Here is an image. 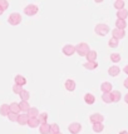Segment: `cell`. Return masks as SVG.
<instances>
[{
  "mask_svg": "<svg viewBox=\"0 0 128 134\" xmlns=\"http://www.w3.org/2000/svg\"><path fill=\"white\" fill-rule=\"evenodd\" d=\"M89 52H90V49L87 43H79L76 45V53H78L79 57H86Z\"/></svg>",
  "mask_w": 128,
  "mask_h": 134,
  "instance_id": "obj_1",
  "label": "cell"
},
{
  "mask_svg": "<svg viewBox=\"0 0 128 134\" xmlns=\"http://www.w3.org/2000/svg\"><path fill=\"white\" fill-rule=\"evenodd\" d=\"M94 31L99 36H105V35L109 33V26L107 24H97L95 28H94Z\"/></svg>",
  "mask_w": 128,
  "mask_h": 134,
  "instance_id": "obj_2",
  "label": "cell"
},
{
  "mask_svg": "<svg viewBox=\"0 0 128 134\" xmlns=\"http://www.w3.org/2000/svg\"><path fill=\"white\" fill-rule=\"evenodd\" d=\"M8 23L10 24V25H19V24L22 23V15L19 14V13H12L9 18H8Z\"/></svg>",
  "mask_w": 128,
  "mask_h": 134,
  "instance_id": "obj_3",
  "label": "cell"
},
{
  "mask_svg": "<svg viewBox=\"0 0 128 134\" xmlns=\"http://www.w3.org/2000/svg\"><path fill=\"white\" fill-rule=\"evenodd\" d=\"M38 12H39V8L35 5V4H28V5L24 8V14L28 15V16H34Z\"/></svg>",
  "mask_w": 128,
  "mask_h": 134,
  "instance_id": "obj_4",
  "label": "cell"
},
{
  "mask_svg": "<svg viewBox=\"0 0 128 134\" xmlns=\"http://www.w3.org/2000/svg\"><path fill=\"white\" fill-rule=\"evenodd\" d=\"M76 53V45H72V44H65L63 47V54L67 57H72L73 54Z\"/></svg>",
  "mask_w": 128,
  "mask_h": 134,
  "instance_id": "obj_5",
  "label": "cell"
},
{
  "mask_svg": "<svg viewBox=\"0 0 128 134\" xmlns=\"http://www.w3.org/2000/svg\"><path fill=\"white\" fill-rule=\"evenodd\" d=\"M68 130L72 134H78V133H81L82 125L79 123H70L69 125H68Z\"/></svg>",
  "mask_w": 128,
  "mask_h": 134,
  "instance_id": "obj_6",
  "label": "cell"
},
{
  "mask_svg": "<svg viewBox=\"0 0 128 134\" xmlns=\"http://www.w3.org/2000/svg\"><path fill=\"white\" fill-rule=\"evenodd\" d=\"M103 120H104V117H103L102 114H99V113H94V114H92V115L89 117V122L92 123V124L103 123Z\"/></svg>",
  "mask_w": 128,
  "mask_h": 134,
  "instance_id": "obj_7",
  "label": "cell"
},
{
  "mask_svg": "<svg viewBox=\"0 0 128 134\" xmlns=\"http://www.w3.org/2000/svg\"><path fill=\"white\" fill-rule=\"evenodd\" d=\"M112 36L113 38H116V39H123L124 36H126V31L124 29H118V28H114V29L112 30Z\"/></svg>",
  "mask_w": 128,
  "mask_h": 134,
  "instance_id": "obj_8",
  "label": "cell"
},
{
  "mask_svg": "<svg viewBox=\"0 0 128 134\" xmlns=\"http://www.w3.org/2000/svg\"><path fill=\"white\" fill-rule=\"evenodd\" d=\"M28 122H29V115H28V113H22V114H19L18 123H19L20 125H28Z\"/></svg>",
  "mask_w": 128,
  "mask_h": 134,
  "instance_id": "obj_9",
  "label": "cell"
},
{
  "mask_svg": "<svg viewBox=\"0 0 128 134\" xmlns=\"http://www.w3.org/2000/svg\"><path fill=\"white\" fill-rule=\"evenodd\" d=\"M64 87H65V89L68 92H74L76 90V82L72 80V79H68V80H65V83H64Z\"/></svg>",
  "mask_w": 128,
  "mask_h": 134,
  "instance_id": "obj_10",
  "label": "cell"
},
{
  "mask_svg": "<svg viewBox=\"0 0 128 134\" xmlns=\"http://www.w3.org/2000/svg\"><path fill=\"white\" fill-rule=\"evenodd\" d=\"M39 132L40 134H50V124L49 123H43L39 125Z\"/></svg>",
  "mask_w": 128,
  "mask_h": 134,
  "instance_id": "obj_11",
  "label": "cell"
},
{
  "mask_svg": "<svg viewBox=\"0 0 128 134\" xmlns=\"http://www.w3.org/2000/svg\"><path fill=\"white\" fill-rule=\"evenodd\" d=\"M119 73H121V69L117 65H112V66H109V69H108V74L111 76H118Z\"/></svg>",
  "mask_w": 128,
  "mask_h": 134,
  "instance_id": "obj_12",
  "label": "cell"
},
{
  "mask_svg": "<svg viewBox=\"0 0 128 134\" xmlns=\"http://www.w3.org/2000/svg\"><path fill=\"white\" fill-rule=\"evenodd\" d=\"M9 113H10V107H9V104H1L0 105V115L8 117Z\"/></svg>",
  "mask_w": 128,
  "mask_h": 134,
  "instance_id": "obj_13",
  "label": "cell"
},
{
  "mask_svg": "<svg viewBox=\"0 0 128 134\" xmlns=\"http://www.w3.org/2000/svg\"><path fill=\"white\" fill-rule=\"evenodd\" d=\"M112 84L109 82H104L100 84V90L103 92V93H112Z\"/></svg>",
  "mask_w": 128,
  "mask_h": 134,
  "instance_id": "obj_14",
  "label": "cell"
},
{
  "mask_svg": "<svg viewBox=\"0 0 128 134\" xmlns=\"http://www.w3.org/2000/svg\"><path fill=\"white\" fill-rule=\"evenodd\" d=\"M19 105H20V110H22V113H28L29 109L31 108L29 105V102H28V100H22V102L19 103Z\"/></svg>",
  "mask_w": 128,
  "mask_h": 134,
  "instance_id": "obj_15",
  "label": "cell"
},
{
  "mask_svg": "<svg viewBox=\"0 0 128 134\" xmlns=\"http://www.w3.org/2000/svg\"><path fill=\"white\" fill-rule=\"evenodd\" d=\"M14 83H15V84H18V85H22V87H24V85L26 84V79H25L23 75L18 74V75H15V78H14Z\"/></svg>",
  "mask_w": 128,
  "mask_h": 134,
  "instance_id": "obj_16",
  "label": "cell"
},
{
  "mask_svg": "<svg viewBox=\"0 0 128 134\" xmlns=\"http://www.w3.org/2000/svg\"><path fill=\"white\" fill-rule=\"evenodd\" d=\"M28 125H29V128H39L40 122H39V119H38V118H29Z\"/></svg>",
  "mask_w": 128,
  "mask_h": 134,
  "instance_id": "obj_17",
  "label": "cell"
},
{
  "mask_svg": "<svg viewBox=\"0 0 128 134\" xmlns=\"http://www.w3.org/2000/svg\"><path fill=\"white\" fill-rule=\"evenodd\" d=\"M84 102H86L88 105H92V104H94V102H95V97H94L92 93H87L84 95Z\"/></svg>",
  "mask_w": 128,
  "mask_h": 134,
  "instance_id": "obj_18",
  "label": "cell"
},
{
  "mask_svg": "<svg viewBox=\"0 0 128 134\" xmlns=\"http://www.w3.org/2000/svg\"><path fill=\"white\" fill-rule=\"evenodd\" d=\"M83 66L88 70H94L98 68V63H97V62H87V63L83 64Z\"/></svg>",
  "mask_w": 128,
  "mask_h": 134,
  "instance_id": "obj_19",
  "label": "cell"
},
{
  "mask_svg": "<svg viewBox=\"0 0 128 134\" xmlns=\"http://www.w3.org/2000/svg\"><path fill=\"white\" fill-rule=\"evenodd\" d=\"M102 100H103L104 103H107V104L113 103V95H112V93H103V95H102Z\"/></svg>",
  "mask_w": 128,
  "mask_h": 134,
  "instance_id": "obj_20",
  "label": "cell"
},
{
  "mask_svg": "<svg viewBox=\"0 0 128 134\" xmlns=\"http://www.w3.org/2000/svg\"><path fill=\"white\" fill-rule=\"evenodd\" d=\"M9 107H10V111H13V113H17V114H20V105H19V103H15V102H13V103H10L9 104Z\"/></svg>",
  "mask_w": 128,
  "mask_h": 134,
  "instance_id": "obj_21",
  "label": "cell"
},
{
  "mask_svg": "<svg viewBox=\"0 0 128 134\" xmlns=\"http://www.w3.org/2000/svg\"><path fill=\"white\" fill-rule=\"evenodd\" d=\"M39 110H38V108H34V107H31L29 109V111H28V115H29V118H38L39 117Z\"/></svg>",
  "mask_w": 128,
  "mask_h": 134,
  "instance_id": "obj_22",
  "label": "cell"
},
{
  "mask_svg": "<svg viewBox=\"0 0 128 134\" xmlns=\"http://www.w3.org/2000/svg\"><path fill=\"white\" fill-rule=\"evenodd\" d=\"M128 16V10L127 9H121V10H117V18L118 19H124Z\"/></svg>",
  "mask_w": 128,
  "mask_h": 134,
  "instance_id": "obj_23",
  "label": "cell"
},
{
  "mask_svg": "<svg viewBox=\"0 0 128 134\" xmlns=\"http://www.w3.org/2000/svg\"><path fill=\"white\" fill-rule=\"evenodd\" d=\"M116 28H118V29H124V28H127L126 20H124V19H117L116 20Z\"/></svg>",
  "mask_w": 128,
  "mask_h": 134,
  "instance_id": "obj_24",
  "label": "cell"
},
{
  "mask_svg": "<svg viewBox=\"0 0 128 134\" xmlns=\"http://www.w3.org/2000/svg\"><path fill=\"white\" fill-rule=\"evenodd\" d=\"M86 58H87V62H95V59H97V52L90 50V52L86 55Z\"/></svg>",
  "mask_w": 128,
  "mask_h": 134,
  "instance_id": "obj_25",
  "label": "cell"
},
{
  "mask_svg": "<svg viewBox=\"0 0 128 134\" xmlns=\"http://www.w3.org/2000/svg\"><path fill=\"white\" fill-rule=\"evenodd\" d=\"M104 130V125L103 123H97V124H93V132L95 133H102Z\"/></svg>",
  "mask_w": 128,
  "mask_h": 134,
  "instance_id": "obj_26",
  "label": "cell"
},
{
  "mask_svg": "<svg viewBox=\"0 0 128 134\" xmlns=\"http://www.w3.org/2000/svg\"><path fill=\"white\" fill-rule=\"evenodd\" d=\"M112 95H113V103L119 102L121 97H122V94H121V92H119V90H112Z\"/></svg>",
  "mask_w": 128,
  "mask_h": 134,
  "instance_id": "obj_27",
  "label": "cell"
},
{
  "mask_svg": "<svg viewBox=\"0 0 128 134\" xmlns=\"http://www.w3.org/2000/svg\"><path fill=\"white\" fill-rule=\"evenodd\" d=\"M19 97L22 98V100H29V98H30V93L28 92V90L23 89V92L19 94Z\"/></svg>",
  "mask_w": 128,
  "mask_h": 134,
  "instance_id": "obj_28",
  "label": "cell"
},
{
  "mask_svg": "<svg viewBox=\"0 0 128 134\" xmlns=\"http://www.w3.org/2000/svg\"><path fill=\"white\" fill-rule=\"evenodd\" d=\"M109 59H111L113 63H118V62H121V55H119L118 53H112Z\"/></svg>",
  "mask_w": 128,
  "mask_h": 134,
  "instance_id": "obj_29",
  "label": "cell"
},
{
  "mask_svg": "<svg viewBox=\"0 0 128 134\" xmlns=\"http://www.w3.org/2000/svg\"><path fill=\"white\" fill-rule=\"evenodd\" d=\"M118 43H119L118 39H116V38H111L109 41H108V47L109 48H117L118 47Z\"/></svg>",
  "mask_w": 128,
  "mask_h": 134,
  "instance_id": "obj_30",
  "label": "cell"
},
{
  "mask_svg": "<svg viewBox=\"0 0 128 134\" xmlns=\"http://www.w3.org/2000/svg\"><path fill=\"white\" fill-rule=\"evenodd\" d=\"M38 119H39V122H40V124H43V123H48V113H40L39 114V117H38Z\"/></svg>",
  "mask_w": 128,
  "mask_h": 134,
  "instance_id": "obj_31",
  "label": "cell"
},
{
  "mask_svg": "<svg viewBox=\"0 0 128 134\" xmlns=\"http://www.w3.org/2000/svg\"><path fill=\"white\" fill-rule=\"evenodd\" d=\"M59 132H60V130H59V125L57 123L50 124V134H57V133H59Z\"/></svg>",
  "mask_w": 128,
  "mask_h": 134,
  "instance_id": "obj_32",
  "label": "cell"
},
{
  "mask_svg": "<svg viewBox=\"0 0 128 134\" xmlns=\"http://www.w3.org/2000/svg\"><path fill=\"white\" fill-rule=\"evenodd\" d=\"M114 8H116L117 10L124 9V1H123V0H116V1H114Z\"/></svg>",
  "mask_w": 128,
  "mask_h": 134,
  "instance_id": "obj_33",
  "label": "cell"
},
{
  "mask_svg": "<svg viewBox=\"0 0 128 134\" xmlns=\"http://www.w3.org/2000/svg\"><path fill=\"white\" fill-rule=\"evenodd\" d=\"M24 88L22 87V85H18V84H15L14 83V85H13V93L14 94H20L22 92H23Z\"/></svg>",
  "mask_w": 128,
  "mask_h": 134,
  "instance_id": "obj_34",
  "label": "cell"
},
{
  "mask_svg": "<svg viewBox=\"0 0 128 134\" xmlns=\"http://www.w3.org/2000/svg\"><path fill=\"white\" fill-rule=\"evenodd\" d=\"M8 118H9V120H10V122H18V118H19V114H17V113H13V111H10V113H9V115H8Z\"/></svg>",
  "mask_w": 128,
  "mask_h": 134,
  "instance_id": "obj_35",
  "label": "cell"
},
{
  "mask_svg": "<svg viewBox=\"0 0 128 134\" xmlns=\"http://www.w3.org/2000/svg\"><path fill=\"white\" fill-rule=\"evenodd\" d=\"M0 6H1L4 10H6V9L9 8V1H8V0H0Z\"/></svg>",
  "mask_w": 128,
  "mask_h": 134,
  "instance_id": "obj_36",
  "label": "cell"
},
{
  "mask_svg": "<svg viewBox=\"0 0 128 134\" xmlns=\"http://www.w3.org/2000/svg\"><path fill=\"white\" fill-rule=\"evenodd\" d=\"M123 85H124V88H127V89H128V78L124 80V82H123Z\"/></svg>",
  "mask_w": 128,
  "mask_h": 134,
  "instance_id": "obj_37",
  "label": "cell"
},
{
  "mask_svg": "<svg viewBox=\"0 0 128 134\" xmlns=\"http://www.w3.org/2000/svg\"><path fill=\"white\" fill-rule=\"evenodd\" d=\"M123 71H124V73H126V74L128 75V65H126V66H124V69H123Z\"/></svg>",
  "mask_w": 128,
  "mask_h": 134,
  "instance_id": "obj_38",
  "label": "cell"
},
{
  "mask_svg": "<svg viewBox=\"0 0 128 134\" xmlns=\"http://www.w3.org/2000/svg\"><path fill=\"white\" fill-rule=\"evenodd\" d=\"M124 102L128 104V94H126V97H124Z\"/></svg>",
  "mask_w": 128,
  "mask_h": 134,
  "instance_id": "obj_39",
  "label": "cell"
},
{
  "mask_svg": "<svg viewBox=\"0 0 128 134\" xmlns=\"http://www.w3.org/2000/svg\"><path fill=\"white\" fill-rule=\"evenodd\" d=\"M4 12H5V10H4V9L0 6V15H3V13H4Z\"/></svg>",
  "mask_w": 128,
  "mask_h": 134,
  "instance_id": "obj_40",
  "label": "cell"
},
{
  "mask_svg": "<svg viewBox=\"0 0 128 134\" xmlns=\"http://www.w3.org/2000/svg\"><path fill=\"white\" fill-rule=\"evenodd\" d=\"M119 134H128L127 130H122V132H119Z\"/></svg>",
  "mask_w": 128,
  "mask_h": 134,
  "instance_id": "obj_41",
  "label": "cell"
},
{
  "mask_svg": "<svg viewBox=\"0 0 128 134\" xmlns=\"http://www.w3.org/2000/svg\"><path fill=\"white\" fill-rule=\"evenodd\" d=\"M94 1H95V3H98V4H99V3H103L104 0H94Z\"/></svg>",
  "mask_w": 128,
  "mask_h": 134,
  "instance_id": "obj_42",
  "label": "cell"
},
{
  "mask_svg": "<svg viewBox=\"0 0 128 134\" xmlns=\"http://www.w3.org/2000/svg\"><path fill=\"white\" fill-rule=\"evenodd\" d=\"M57 134H62V133H60V132H59V133H57Z\"/></svg>",
  "mask_w": 128,
  "mask_h": 134,
  "instance_id": "obj_43",
  "label": "cell"
}]
</instances>
